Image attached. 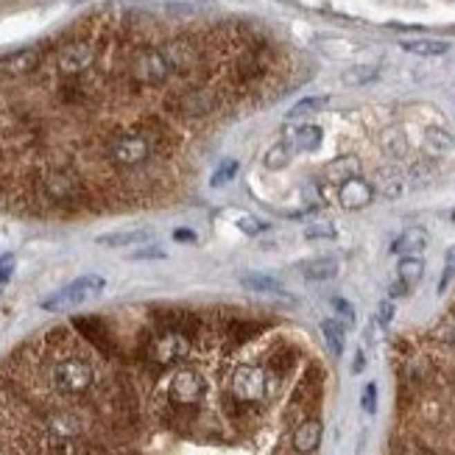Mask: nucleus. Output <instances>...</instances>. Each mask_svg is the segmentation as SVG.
<instances>
[{"label":"nucleus","instance_id":"f257e3e1","mask_svg":"<svg viewBox=\"0 0 455 455\" xmlns=\"http://www.w3.org/2000/svg\"><path fill=\"white\" fill-rule=\"evenodd\" d=\"M106 288V279L98 277V274H84L79 279H73L70 285L59 288L56 293H50L48 299H42V310H50V313H59V310H70V308H79L84 301H93L104 293Z\"/></svg>","mask_w":455,"mask_h":455},{"label":"nucleus","instance_id":"f03ea898","mask_svg":"<svg viewBox=\"0 0 455 455\" xmlns=\"http://www.w3.org/2000/svg\"><path fill=\"white\" fill-rule=\"evenodd\" d=\"M95 380L93 366L84 358H62L53 369H50V383L59 394H84Z\"/></svg>","mask_w":455,"mask_h":455},{"label":"nucleus","instance_id":"7ed1b4c3","mask_svg":"<svg viewBox=\"0 0 455 455\" xmlns=\"http://www.w3.org/2000/svg\"><path fill=\"white\" fill-rule=\"evenodd\" d=\"M171 75V64L162 50L157 48H140L131 56V79L140 84H162Z\"/></svg>","mask_w":455,"mask_h":455},{"label":"nucleus","instance_id":"20e7f679","mask_svg":"<svg viewBox=\"0 0 455 455\" xmlns=\"http://www.w3.org/2000/svg\"><path fill=\"white\" fill-rule=\"evenodd\" d=\"M106 154H109V160H112L115 165H120V168H134V165H140L142 160H148L151 142H148V137H142V134H120V137H115V140L109 142Z\"/></svg>","mask_w":455,"mask_h":455},{"label":"nucleus","instance_id":"39448f33","mask_svg":"<svg viewBox=\"0 0 455 455\" xmlns=\"http://www.w3.org/2000/svg\"><path fill=\"white\" fill-rule=\"evenodd\" d=\"M187 349H190V344H187V338H185L182 333L165 330V333H160V335L151 338V344H148V358L154 360V363H160V366H171V363H176V360H182V358L187 355Z\"/></svg>","mask_w":455,"mask_h":455},{"label":"nucleus","instance_id":"423d86ee","mask_svg":"<svg viewBox=\"0 0 455 455\" xmlns=\"http://www.w3.org/2000/svg\"><path fill=\"white\" fill-rule=\"evenodd\" d=\"M207 391V383H204V377L193 369H179L174 377H171V386H168V394L174 402L179 405H196L201 402Z\"/></svg>","mask_w":455,"mask_h":455},{"label":"nucleus","instance_id":"0eeeda50","mask_svg":"<svg viewBox=\"0 0 455 455\" xmlns=\"http://www.w3.org/2000/svg\"><path fill=\"white\" fill-rule=\"evenodd\" d=\"M232 391L243 402H257L266 397V371L257 366H238L232 374Z\"/></svg>","mask_w":455,"mask_h":455},{"label":"nucleus","instance_id":"6e6552de","mask_svg":"<svg viewBox=\"0 0 455 455\" xmlns=\"http://www.w3.org/2000/svg\"><path fill=\"white\" fill-rule=\"evenodd\" d=\"M93 62H95V50H93L87 42H70V45H64V48L59 50V56H56V67H59V73H64V75H79V73H84Z\"/></svg>","mask_w":455,"mask_h":455},{"label":"nucleus","instance_id":"1a4fd4ad","mask_svg":"<svg viewBox=\"0 0 455 455\" xmlns=\"http://www.w3.org/2000/svg\"><path fill=\"white\" fill-rule=\"evenodd\" d=\"M338 198H341V204H344L346 210H363V207L371 204L374 190H371V185L363 182L360 176H349V179H344Z\"/></svg>","mask_w":455,"mask_h":455},{"label":"nucleus","instance_id":"9d476101","mask_svg":"<svg viewBox=\"0 0 455 455\" xmlns=\"http://www.w3.org/2000/svg\"><path fill=\"white\" fill-rule=\"evenodd\" d=\"M37 64H39L37 48H23V50H15L9 56H0V73L3 75H26V73L37 70Z\"/></svg>","mask_w":455,"mask_h":455},{"label":"nucleus","instance_id":"9b49d317","mask_svg":"<svg viewBox=\"0 0 455 455\" xmlns=\"http://www.w3.org/2000/svg\"><path fill=\"white\" fill-rule=\"evenodd\" d=\"M176 109L187 118H201V115H210L215 109V95L212 93H204V90H190L185 95H179L176 101Z\"/></svg>","mask_w":455,"mask_h":455},{"label":"nucleus","instance_id":"f8f14e48","mask_svg":"<svg viewBox=\"0 0 455 455\" xmlns=\"http://www.w3.org/2000/svg\"><path fill=\"white\" fill-rule=\"evenodd\" d=\"M319 444H322V422L319 419H305L293 433L296 452H313Z\"/></svg>","mask_w":455,"mask_h":455},{"label":"nucleus","instance_id":"ddd939ff","mask_svg":"<svg viewBox=\"0 0 455 455\" xmlns=\"http://www.w3.org/2000/svg\"><path fill=\"white\" fill-rule=\"evenodd\" d=\"M427 249V232L422 230V226H411V230H405L394 243H391V252L408 257V254H419Z\"/></svg>","mask_w":455,"mask_h":455},{"label":"nucleus","instance_id":"4468645a","mask_svg":"<svg viewBox=\"0 0 455 455\" xmlns=\"http://www.w3.org/2000/svg\"><path fill=\"white\" fill-rule=\"evenodd\" d=\"M241 285L246 288V290H252V293H266V296H285V288L274 279V277H268V274H260V271H246V274H241Z\"/></svg>","mask_w":455,"mask_h":455},{"label":"nucleus","instance_id":"2eb2a0df","mask_svg":"<svg viewBox=\"0 0 455 455\" xmlns=\"http://www.w3.org/2000/svg\"><path fill=\"white\" fill-rule=\"evenodd\" d=\"M299 271H301V277H305V279L324 282V279H333L338 274V260L335 257H313L308 263H301Z\"/></svg>","mask_w":455,"mask_h":455},{"label":"nucleus","instance_id":"dca6fc26","mask_svg":"<svg viewBox=\"0 0 455 455\" xmlns=\"http://www.w3.org/2000/svg\"><path fill=\"white\" fill-rule=\"evenodd\" d=\"M75 190H79V182H75L70 174H64V171H53V174L45 176V193L59 198V201L75 196Z\"/></svg>","mask_w":455,"mask_h":455},{"label":"nucleus","instance_id":"f3484780","mask_svg":"<svg viewBox=\"0 0 455 455\" xmlns=\"http://www.w3.org/2000/svg\"><path fill=\"white\" fill-rule=\"evenodd\" d=\"M145 241H151V230H126V232L101 235V238H98V246L120 249V246H134V243H145Z\"/></svg>","mask_w":455,"mask_h":455},{"label":"nucleus","instance_id":"a211bd4d","mask_svg":"<svg viewBox=\"0 0 455 455\" xmlns=\"http://www.w3.org/2000/svg\"><path fill=\"white\" fill-rule=\"evenodd\" d=\"M165 59H168V64H171V70L176 67V70H185V67H190L193 62H196V53H193V45H187L185 39H176V42H171L165 50Z\"/></svg>","mask_w":455,"mask_h":455},{"label":"nucleus","instance_id":"6ab92c4d","mask_svg":"<svg viewBox=\"0 0 455 455\" xmlns=\"http://www.w3.org/2000/svg\"><path fill=\"white\" fill-rule=\"evenodd\" d=\"M425 148L430 151L433 157H452V154H455L452 137H449L447 131H441V129H430V131L425 134Z\"/></svg>","mask_w":455,"mask_h":455},{"label":"nucleus","instance_id":"aec40b11","mask_svg":"<svg viewBox=\"0 0 455 455\" xmlns=\"http://www.w3.org/2000/svg\"><path fill=\"white\" fill-rule=\"evenodd\" d=\"M290 142L299 148V151H316L322 145V129L313 126V123H305V126H299L290 137Z\"/></svg>","mask_w":455,"mask_h":455},{"label":"nucleus","instance_id":"412c9836","mask_svg":"<svg viewBox=\"0 0 455 455\" xmlns=\"http://www.w3.org/2000/svg\"><path fill=\"white\" fill-rule=\"evenodd\" d=\"M402 50L416 53V56H441V53L449 50V42H441V39H405Z\"/></svg>","mask_w":455,"mask_h":455},{"label":"nucleus","instance_id":"4be33fe9","mask_svg":"<svg viewBox=\"0 0 455 455\" xmlns=\"http://www.w3.org/2000/svg\"><path fill=\"white\" fill-rule=\"evenodd\" d=\"M397 274H400V279L411 288V285H416V282L422 279V274H425V260H422L419 254H408V257L400 260Z\"/></svg>","mask_w":455,"mask_h":455},{"label":"nucleus","instance_id":"5701e85b","mask_svg":"<svg viewBox=\"0 0 455 455\" xmlns=\"http://www.w3.org/2000/svg\"><path fill=\"white\" fill-rule=\"evenodd\" d=\"M322 335H324V341H327V349H330L335 358H341V355H344V327H341L335 319H324V322H322Z\"/></svg>","mask_w":455,"mask_h":455},{"label":"nucleus","instance_id":"b1692460","mask_svg":"<svg viewBox=\"0 0 455 455\" xmlns=\"http://www.w3.org/2000/svg\"><path fill=\"white\" fill-rule=\"evenodd\" d=\"M293 157V148H290V140H282L277 145L268 148V154H266V168L268 171H282Z\"/></svg>","mask_w":455,"mask_h":455},{"label":"nucleus","instance_id":"393cba45","mask_svg":"<svg viewBox=\"0 0 455 455\" xmlns=\"http://www.w3.org/2000/svg\"><path fill=\"white\" fill-rule=\"evenodd\" d=\"M377 79V67L374 64H358V67H349L344 73V84L349 87H360V84H369Z\"/></svg>","mask_w":455,"mask_h":455},{"label":"nucleus","instance_id":"a878e982","mask_svg":"<svg viewBox=\"0 0 455 455\" xmlns=\"http://www.w3.org/2000/svg\"><path fill=\"white\" fill-rule=\"evenodd\" d=\"M327 106V95H310V98H301L296 106L288 109V118H305V115H313V112H322Z\"/></svg>","mask_w":455,"mask_h":455},{"label":"nucleus","instance_id":"bb28decb","mask_svg":"<svg viewBox=\"0 0 455 455\" xmlns=\"http://www.w3.org/2000/svg\"><path fill=\"white\" fill-rule=\"evenodd\" d=\"M235 174H238V160H223V162L218 165V171L212 174L210 185H212V187H221V185H226L230 179H235Z\"/></svg>","mask_w":455,"mask_h":455},{"label":"nucleus","instance_id":"cd10ccee","mask_svg":"<svg viewBox=\"0 0 455 455\" xmlns=\"http://www.w3.org/2000/svg\"><path fill=\"white\" fill-rule=\"evenodd\" d=\"M305 238L308 241H333L335 238V226L333 223H310V226H305Z\"/></svg>","mask_w":455,"mask_h":455},{"label":"nucleus","instance_id":"c85d7f7f","mask_svg":"<svg viewBox=\"0 0 455 455\" xmlns=\"http://www.w3.org/2000/svg\"><path fill=\"white\" fill-rule=\"evenodd\" d=\"M235 70H238V75H243V79H252V75L260 73V56H257V53H243V56L238 59Z\"/></svg>","mask_w":455,"mask_h":455},{"label":"nucleus","instance_id":"c756f323","mask_svg":"<svg viewBox=\"0 0 455 455\" xmlns=\"http://www.w3.org/2000/svg\"><path fill=\"white\" fill-rule=\"evenodd\" d=\"M380 193H383L386 198H400V196H402V179H400V176L383 174V176H380Z\"/></svg>","mask_w":455,"mask_h":455},{"label":"nucleus","instance_id":"7c9ffc66","mask_svg":"<svg viewBox=\"0 0 455 455\" xmlns=\"http://www.w3.org/2000/svg\"><path fill=\"white\" fill-rule=\"evenodd\" d=\"M333 310L346 322V324H355V308L349 305V301L346 299H341V296H335L333 299Z\"/></svg>","mask_w":455,"mask_h":455},{"label":"nucleus","instance_id":"2f4dec72","mask_svg":"<svg viewBox=\"0 0 455 455\" xmlns=\"http://www.w3.org/2000/svg\"><path fill=\"white\" fill-rule=\"evenodd\" d=\"M238 226H241V230L246 232V235H260V230H263V223H257L252 215H246V212H238Z\"/></svg>","mask_w":455,"mask_h":455},{"label":"nucleus","instance_id":"473e14b6","mask_svg":"<svg viewBox=\"0 0 455 455\" xmlns=\"http://www.w3.org/2000/svg\"><path fill=\"white\" fill-rule=\"evenodd\" d=\"M360 405H363V411H366V414H374V411H377V386H374V383H369V386L363 389Z\"/></svg>","mask_w":455,"mask_h":455},{"label":"nucleus","instance_id":"72a5a7b5","mask_svg":"<svg viewBox=\"0 0 455 455\" xmlns=\"http://www.w3.org/2000/svg\"><path fill=\"white\" fill-rule=\"evenodd\" d=\"M15 274V254H3L0 257V288H3Z\"/></svg>","mask_w":455,"mask_h":455},{"label":"nucleus","instance_id":"f704fd0d","mask_svg":"<svg viewBox=\"0 0 455 455\" xmlns=\"http://www.w3.org/2000/svg\"><path fill=\"white\" fill-rule=\"evenodd\" d=\"M391 319H394V301L386 299V301H380V308H377V322H380V324H391Z\"/></svg>","mask_w":455,"mask_h":455},{"label":"nucleus","instance_id":"c9c22d12","mask_svg":"<svg viewBox=\"0 0 455 455\" xmlns=\"http://www.w3.org/2000/svg\"><path fill=\"white\" fill-rule=\"evenodd\" d=\"M165 252L162 249H157V246H151V249H142V252H134V257L131 260H151V257H162Z\"/></svg>","mask_w":455,"mask_h":455},{"label":"nucleus","instance_id":"e433bc0d","mask_svg":"<svg viewBox=\"0 0 455 455\" xmlns=\"http://www.w3.org/2000/svg\"><path fill=\"white\" fill-rule=\"evenodd\" d=\"M174 238H176L179 243H196V232H193V230H176Z\"/></svg>","mask_w":455,"mask_h":455},{"label":"nucleus","instance_id":"4c0bfd02","mask_svg":"<svg viewBox=\"0 0 455 455\" xmlns=\"http://www.w3.org/2000/svg\"><path fill=\"white\" fill-rule=\"evenodd\" d=\"M452 274H455V266H447V268H444V274H441V282H438V293H444V290H447V285H449Z\"/></svg>","mask_w":455,"mask_h":455},{"label":"nucleus","instance_id":"58836bf2","mask_svg":"<svg viewBox=\"0 0 455 455\" xmlns=\"http://www.w3.org/2000/svg\"><path fill=\"white\" fill-rule=\"evenodd\" d=\"M402 293H408V285L400 279L397 285H391V296H402Z\"/></svg>","mask_w":455,"mask_h":455},{"label":"nucleus","instance_id":"ea45409f","mask_svg":"<svg viewBox=\"0 0 455 455\" xmlns=\"http://www.w3.org/2000/svg\"><path fill=\"white\" fill-rule=\"evenodd\" d=\"M363 366H366V360H363V352H358V355H355V363H352V371L358 374V371H363Z\"/></svg>","mask_w":455,"mask_h":455},{"label":"nucleus","instance_id":"a19ab883","mask_svg":"<svg viewBox=\"0 0 455 455\" xmlns=\"http://www.w3.org/2000/svg\"><path fill=\"white\" fill-rule=\"evenodd\" d=\"M447 266H455V243L447 249Z\"/></svg>","mask_w":455,"mask_h":455},{"label":"nucleus","instance_id":"79ce46f5","mask_svg":"<svg viewBox=\"0 0 455 455\" xmlns=\"http://www.w3.org/2000/svg\"><path fill=\"white\" fill-rule=\"evenodd\" d=\"M452 221H455V215H452Z\"/></svg>","mask_w":455,"mask_h":455}]
</instances>
